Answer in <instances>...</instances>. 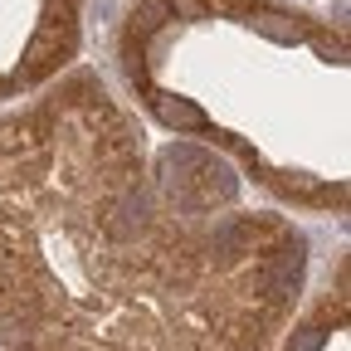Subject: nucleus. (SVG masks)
I'll return each instance as SVG.
<instances>
[{
	"instance_id": "1",
	"label": "nucleus",
	"mask_w": 351,
	"mask_h": 351,
	"mask_svg": "<svg viewBox=\"0 0 351 351\" xmlns=\"http://www.w3.org/2000/svg\"><path fill=\"white\" fill-rule=\"evenodd\" d=\"M307 239L93 73L0 112V351H274Z\"/></svg>"
},
{
	"instance_id": "2",
	"label": "nucleus",
	"mask_w": 351,
	"mask_h": 351,
	"mask_svg": "<svg viewBox=\"0 0 351 351\" xmlns=\"http://www.w3.org/2000/svg\"><path fill=\"white\" fill-rule=\"evenodd\" d=\"M122 73L142 112L307 210L346 195V49L313 15L269 0H142Z\"/></svg>"
},
{
	"instance_id": "3",
	"label": "nucleus",
	"mask_w": 351,
	"mask_h": 351,
	"mask_svg": "<svg viewBox=\"0 0 351 351\" xmlns=\"http://www.w3.org/2000/svg\"><path fill=\"white\" fill-rule=\"evenodd\" d=\"M83 0H0V98L34 93L78 54Z\"/></svg>"
},
{
	"instance_id": "4",
	"label": "nucleus",
	"mask_w": 351,
	"mask_h": 351,
	"mask_svg": "<svg viewBox=\"0 0 351 351\" xmlns=\"http://www.w3.org/2000/svg\"><path fill=\"white\" fill-rule=\"evenodd\" d=\"M346 341V288H327V298L307 313V322L283 341V351H337Z\"/></svg>"
}]
</instances>
